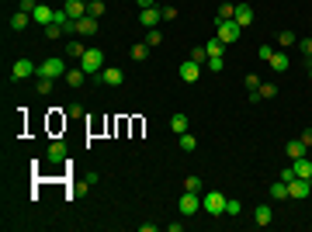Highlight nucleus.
Returning a JSON list of instances; mask_svg holds the SVG:
<instances>
[{"label":"nucleus","mask_w":312,"mask_h":232,"mask_svg":"<svg viewBox=\"0 0 312 232\" xmlns=\"http://www.w3.org/2000/svg\"><path fill=\"white\" fill-rule=\"evenodd\" d=\"M63 80H66V87H84V83H87V73L76 66V70H66V76H63Z\"/></svg>","instance_id":"a211bd4d"},{"label":"nucleus","mask_w":312,"mask_h":232,"mask_svg":"<svg viewBox=\"0 0 312 232\" xmlns=\"http://www.w3.org/2000/svg\"><path fill=\"white\" fill-rule=\"evenodd\" d=\"M104 11H108V7H104V0H87V14H90V17H98V21H101Z\"/></svg>","instance_id":"bb28decb"},{"label":"nucleus","mask_w":312,"mask_h":232,"mask_svg":"<svg viewBox=\"0 0 312 232\" xmlns=\"http://www.w3.org/2000/svg\"><path fill=\"white\" fill-rule=\"evenodd\" d=\"M305 153H309V145L302 142V139H291V142H284V156H288V160H302Z\"/></svg>","instance_id":"ddd939ff"},{"label":"nucleus","mask_w":312,"mask_h":232,"mask_svg":"<svg viewBox=\"0 0 312 232\" xmlns=\"http://www.w3.org/2000/svg\"><path fill=\"white\" fill-rule=\"evenodd\" d=\"M281 180H284V184H291V180H295V166H284V170H281Z\"/></svg>","instance_id":"a18cd8bd"},{"label":"nucleus","mask_w":312,"mask_h":232,"mask_svg":"<svg viewBox=\"0 0 312 232\" xmlns=\"http://www.w3.org/2000/svg\"><path fill=\"white\" fill-rule=\"evenodd\" d=\"M177 76H181L184 83H198V80H201V62H194V59H184V62L177 66Z\"/></svg>","instance_id":"423d86ee"},{"label":"nucleus","mask_w":312,"mask_h":232,"mask_svg":"<svg viewBox=\"0 0 312 232\" xmlns=\"http://www.w3.org/2000/svg\"><path fill=\"white\" fill-rule=\"evenodd\" d=\"M52 83H56L52 76H38V83H35V90H38L42 97H49V94H52Z\"/></svg>","instance_id":"2f4dec72"},{"label":"nucleus","mask_w":312,"mask_h":232,"mask_svg":"<svg viewBox=\"0 0 312 232\" xmlns=\"http://www.w3.org/2000/svg\"><path fill=\"white\" fill-rule=\"evenodd\" d=\"M226 49L229 45H222L219 38H208V42H205V52H208V56H226Z\"/></svg>","instance_id":"c756f323"},{"label":"nucleus","mask_w":312,"mask_h":232,"mask_svg":"<svg viewBox=\"0 0 312 232\" xmlns=\"http://www.w3.org/2000/svg\"><path fill=\"white\" fill-rule=\"evenodd\" d=\"M45 156H49V163H63L66 156H70V149H66V142H63V139H56V142L49 145V153H45Z\"/></svg>","instance_id":"2eb2a0df"},{"label":"nucleus","mask_w":312,"mask_h":232,"mask_svg":"<svg viewBox=\"0 0 312 232\" xmlns=\"http://www.w3.org/2000/svg\"><path fill=\"white\" fill-rule=\"evenodd\" d=\"M28 76H38V66L31 59H17L11 66V80H28Z\"/></svg>","instance_id":"1a4fd4ad"},{"label":"nucleus","mask_w":312,"mask_h":232,"mask_svg":"<svg viewBox=\"0 0 312 232\" xmlns=\"http://www.w3.org/2000/svg\"><path fill=\"white\" fill-rule=\"evenodd\" d=\"M305 62H309V76H312V59H305Z\"/></svg>","instance_id":"09e8293b"},{"label":"nucleus","mask_w":312,"mask_h":232,"mask_svg":"<svg viewBox=\"0 0 312 232\" xmlns=\"http://www.w3.org/2000/svg\"><path fill=\"white\" fill-rule=\"evenodd\" d=\"M149 49H153L149 42H135V45H132V52H128V56L135 59V62H146V56H149Z\"/></svg>","instance_id":"5701e85b"},{"label":"nucleus","mask_w":312,"mask_h":232,"mask_svg":"<svg viewBox=\"0 0 312 232\" xmlns=\"http://www.w3.org/2000/svg\"><path fill=\"white\" fill-rule=\"evenodd\" d=\"M160 14H163V21H173V17H177V7H173V4L170 7H160Z\"/></svg>","instance_id":"37998d69"},{"label":"nucleus","mask_w":312,"mask_h":232,"mask_svg":"<svg viewBox=\"0 0 312 232\" xmlns=\"http://www.w3.org/2000/svg\"><path fill=\"white\" fill-rule=\"evenodd\" d=\"M139 25L142 28H160V25H163L160 7H146V11H139Z\"/></svg>","instance_id":"9b49d317"},{"label":"nucleus","mask_w":312,"mask_h":232,"mask_svg":"<svg viewBox=\"0 0 312 232\" xmlns=\"http://www.w3.org/2000/svg\"><path fill=\"white\" fill-rule=\"evenodd\" d=\"M31 25V14H25V11H14V14H11V28L14 31H25Z\"/></svg>","instance_id":"4be33fe9"},{"label":"nucleus","mask_w":312,"mask_h":232,"mask_svg":"<svg viewBox=\"0 0 312 232\" xmlns=\"http://www.w3.org/2000/svg\"><path fill=\"white\" fill-rule=\"evenodd\" d=\"M298 52L305 59H312V38H298Z\"/></svg>","instance_id":"58836bf2"},{"label":"nucleus","mask_w":312,"mask_h":232,"mask_svg":"<svg viewBox=\"0 0 312 232\" xmlns=\"http://www.w3.org/2000/svg\"><path fill=\"white\" fill-rule=\"evenodd\" d=\"M298 139H302V142H305V145H309V149H312V129H305V132H302V135H298Z\"/></svg>","instance_id":"49530a36"},{"label":"nucleus","mask_w":312,"mask_h":232,"mask_svg":"<svg viewBox=\"0 0 312 232\" xmlns=\"http://www.w3.org/2000/svg\"><path fill=\"white\" fill-rule=\"evenodd\" d=\"M59 35H63V28H59V25H49V28H45V38H52V42H56Z\"/></svg>","instance_id":"c03bdc74"},{"label":"nucleus","mask_w":312,"mask_h":232,"mask_svg":"<svg viewBox=\"0 0 312 232\" xmlns=\"http://www.w3.org/2000/svg\"><path fill=\"white\" fill-rule=\"evenodd\" d=\"M226 201H229V194L208 191V194L201 198V212H205V215H226Z\"/></svg>","instance_id":"f03ea898"},{"label":"nucleus","mask_w":312,"mask_h":232,"mask_svg":"<svg viewBox=\"0 0 312 232\" xmlns=\"http://www.w3.org/2000/svg\"><path fill=\"white\" fill-rule=\"evenodd\" d=\"M278 45H281V49H288V45H298V35H295V31H288V28L278 31Z\"/></svg>","instance_id":"7c9ffc66"},{"label":"nucleus","mask_w":312,"mask_h":232,"mask_svg":"<svg viewBox=\"0 0 312 232\" xmlns=\"http://www.w3.org/2000/svg\"><path fill=\"white\" fill-rule=\"evenodd\" d=\"M187 59H194V62H201V66H205V62H208V52H205V45H194V49L187 52Z\"/></svg>","instance_id":"473e14b6"},{"label":"nucleus","mask_w":312,"mask_h":232,"mask_svg":"<svg viewBox=\"0 0 312 232\" xmlns=\"http://www.w3.org/2000/svg\"><path fill=\"white\" fill-rule=\"evenodd\" d=\"M146 42L153 45V49H156V45H163V31H160V28H146Z\"/></svg>","instance_id":"f704fd0d"},{"label":"nucleus","mask_w":312,"mask_h":232,"mask_svg":"<svg viewBox=\"0 0 312 232\" xmlns=\"http://www.w3.org/2000/svg\"><path fill=\"white\" fill-rule=\"evenodd\" d=\"M291 166H295V177H305V180H312V160H309V156H302V160H291Z\"/></svg>","instance_id":"6ab92c4d"},{"label":"nucleus","mask_w":312,"mask_h":232,"mask_svg":"<svg viewBox=\"0 0 312 232\" xmlns=\"http://www.w3.org/2000/svg\"><path fill=\"white\" fill-rule=\"evenodd\" d=\"M232 21H236L240 28H250V25H254V21H257L254 7H250V4H236V17H232Z\"/></svg>","instance_id":"f8f14e48"},{"label":"nucleus","mask_w":312,"mask_h":232,"mask_svg":"<svg viewBox=\"0 0 312 232\" xmlns=\"http://www.w3.org/2000/svg\"><path fill=\"white\" fill-rule=\"evenodd\" d=\"M205 66H208L212 73H222V70H226V56H208V62H205Z\"/></svg>","instance_id":"72a5a7b5"},{"label":"nucleus","mask_w":312,"mask_h":232,"mask_svg":"<svg viewBox=\"0 0 312 232\" xmlns=\"http://www.w3.org/2000/svg\"><path fill=\"white\" fill-rule=\"evenodd\" d=\"M98 83H104V87H118V83H125V73L118 70V66H104V70L94 76Z\"/></svg>","instance_id":"6e6552de"},{"label":"nucleus","mask_w":312,"mask_h":232,"mask_svg":"<svg viewBox=\"0 0 312 232\" xmlns=\"http://www.w3.org/2000/svg\"><path fill=\"white\" fill-rule=\"evenodd\" d=\"M240 212H243V204L236 201V198H229V201H226V215H229V218H236Z\"/></svg>","instance_id":"4c0bfd02"},{"label":"nucleus","mask_w":312,"mask_h":232,"mask_svg":"<svg viewBox=\"0 0 312 232\" xmlns=\"http://www.w3.org/2000/svg\"><path fill=\"white\" fill-rule=\"evenodd\" d=\"M98 31H101V25H98V17H90V14L73 21V35H80V38H94Z\"/></svg>","instance_id":"39448f33"},{"label":"nucleus","mask_w":312,"mask_h":232,"mask_svg":"<svg viewBox=\"0 0 312 232\" xmlns=\"http://www.w3.org/2000/svg\"><path fill=\"white\" fill-rule=\"evenodd\" d=\"M35 7H38L35 0H17V11H25V14H35Z\"/></svg>","instance_id":"ea45409f"},{"label":"nucleus","mask_w":312,"mask_h":232,"mask_svg":"<svg viewBox=\"0 0 312 232\" xmlns=\"http://www.w3.org/2000/svg\"><path fill=\"white\" fill-rule=\"evenodd\" d=\"M104 66H108V62H104V49H98V45H90V49L84 52V59H80V70H84L87 76L94 80V76H98V73L104 70Z\"/></svg>","instance_id":"f257e3e1"},{"label":"nucleus","mask_w":312,"mask_h":232,"mask_svg":"<svg viewBox=\"0 0 312 232\" xmlns=\"http://www.w3.org/2000/svg\"><path fill=\"white\" fill-rule=\"evenodd\" d=\"M52 17H56V11H52V7H45V4H38V7H35V14H31V21H35V25H42V28H49V25H52Z\"/></svg>","instance_id":"4468645a"},{"label":"nucleus","mask_w":312,"mask_h":232,"mask_svg":"<svg viewBox=\"0 0 312 232\" xmlns=\"http://www.w3.org/2000/svg\"><path fill=\"white\" fill-rule=\"evenodd\" d=\"M254 222L260 225V229L274 222V212H270V204H257V208H254Z\"/></svg>","instance_id":"f3484780"},{"label":"nucleus","mask_w":312,"mask_h":232,"mask_svg":"<svg viewBox=\"0 0 312 232\" xmlns=\"http://www.w3.org/2000/svg\"><path fill=\"white\" fill-rule=\"evenodd\" d=\"M139 4V11H146V7H156V0H135Z\"/></svg>","instance_id":"de8ad7c7"},{"label":"nucleus","mask_w":312,"mask_h":232,"mask_svg":"<svg viewBox=\"0 0 312 232\" xmlns=\"http://www.w3.org/2000/svg\"><path fill=\"white\" fill-rule=\"evenodd\" d=\"M66 118H84V104H70V108H66Z\"/></svg>","instance_id":"79ce46f5"},{"label":"nucleus","mask_w":312,"mask_h":232,"mask_svg":"<svg viewBox=\"0 0 312 232\" xmlns=\"http://www.w3.org/2000/svg\"><path fill=\"white\" fill-rule=\"evenodd\" d=\"M232 17H236V4H219V17H215V21H232Z\"/></svg>","instance_id":"c85d7f7f"},{"label":"nucleus","mask_w":312,"mask_h":232,"mask_svg":"<svg viewBox=\"0 0 312 232\" xmlns=\"http://www.w3.org/2000/svg\"><path fill=\"white\" fill-rule=\"evenodd\" d=\"M184 191H194V194H201V177H198V174H191V177L184 180Z\"/></svg>","instance_id":"e433bc0d"},{"label":"nucleus","mask_w":312,"mask_h":232,"mask_svg":"<svg viewBox=\"0 0 312 232\" xmlns=\"http://www.w3.org/2000/svg\"><path fill=\"white\" fill-rule=\"evenodd\" d=\"M243 83H246V90H250V94H257V90H260V83H264V80H260V76H257V73H246V80H243Z\"/></svg>","instance_id":"c9c22d12"},{"label":"nucleus","mask_w":312,"mask_h":232,"mask_svg":"<svg viewBox=\"0 0 312 232\" xmlns=\"http://www.w3.org/2000/svg\"><path fill=\"white\" fill-rule=\"evenodd\" d=\"M270 201H284V198H288V184H284V180H278V184H270Z\"/></svg>","instance_id":"a878e982"},{"label":"nucleus","mask_w":312,"mask_h":232,"mask_svg":"<svg viewBox=\"0 0 312 232\" xmlns=\"http://www.w3.org/2000/svg\"><path fill=\"white\" fill-rule=\"evenodd\" d=\"M63 11L76 21V17H84L87 14V0H63Z\"/></svg>","instance_id":"dca6fc26"},{"label":"nucleus","mask_w":312,"mask_h":232,"mask_svg":"<svg viewBox=\"0 0 312 232\" xmlns=\"http://www.w3.org/2000/svg\"><path fill=\"white\" fill-rule=\"evenodd\" d=\"M270 56H274V49H270V45H260V49H257V59H264V62H270Z\"/></svg>","instance_id":"a19ab883"},{"label":"nucleus","mask_w":312,"mask_h":232,"mask_svg":"<svg viewBox=\"0 0 312 232\" xmlns=\"http://www.w3.org/2000/svg\"><path fill=\"white\" fill-rule=\"evenodd\" d=\"M187 125H191V118H187V115H181V111H177V115L170 118V132H173V135H184V132H187Z\"/></svg>","instance_id":"412c9836"},{"label":"nucleus","mask_w":312,"mask_h":232,"mask_svg":"<svg viewBox=\"0 0 312 232\" xmlns=\"http://www.w3.org/2000/svg\"><path fill=\"white\" fill-rule=\"evenodd\" d=\"M84 52H87L84 42H66V59H76V62H80V59H84Z\"/></svg>","instance_id":"b1692460"},{"label":"nucleus","mask_w":312,"mask_h":232,"mask_svg":"<svg viewBox=\"0 0 312 232\" xmlns=\"http://www.w3.org/2000/svg\"><path fill=\"white\" fill-rule=\"evenodd\" d=\"M177 145H181L184 153H194V149H198V139H194L191 132H184V135H177Z\"/></svg>","instance_id":"393cba45"},{"label":"nucleus","mask_w":312,"mask_h":232,"mask_svg":"<svg viewBox=\"0 0 312 232\" xmlns=\"http://www.w3.org/2000/svg\"><path fill=\"white\" fill-rule=\"evenodd\" d=\"M240 35H243V28L236 25V21H215V38H219L222 45H236Z\"/></svg>","instance_id":"7ed1b4c3"},{"label":"nucleus","mask_w":312,"mask_h":232,"mask_svg":"<svg viewBox=\"0 0 312 232\" xmlns=\"http://www.w3.org/2000/svg\"><path fill=\"white\" fill-rule=\"evenodd\" d=\"M288 66H291V59L284 56V49H281V52H274V56H270V70H274V73H288Z\"/></svg>","instance_id":"aec40b11"},{"label":"nucleus","mask_w":312,"mask_h":232,"mask_svg":"<svg viewBox=\"0 0 312 232\" xmlns=\"http://www.w3.org/2000/svg\"><path fill=\"white\" fill-rule=\"evenodd\" d=\"M177 208H181V215H198V212H201V194L184 191V194H181V201H177Z\"/></svg>","instance_id":"0eeeda50"},{"label":"nucleus","mask_w":312,"mask_h":232,"mask_svg":"<svg viewBox=\"0 0 312 232\" xmlns=\"http://www.w3.org/2000/svg\"><path fill=\"white\" fill-rule=\"evenodd\" d=\"M257 97H260V101H270V97H278V83H267V80H264V83H260V90H257Z\"/></svg>","instance_id":"cd10ccee"},{"label":"nucleus","mask_w":312,"mask_h":232,"mask_svg":"<svg viewBox=\"0 0 312 232\" xmlns=\"http://www.w3.org/2000/svg\"><path fill=\"white\" fill-rule=\"evenodd\" d=\"M309 194H312V180H305V177H295V180L288 184V198H295V201L309 198Z\"/></svg>","instance_id":"9d476101"},{"label":"nucleus","mask_w":312,"mask_h":232,"mask_svg":"<svg viewBox=\"0 0 312 232\" xmlns=\"http://www.w3.org/2000/svg\"><path fill=\"white\" fill-rule=\"evenodd\" d=\"M38 76H52V80H63L66 76V56H49L45 62H38Z\"/></svg>","instance_id":"20e7f679"}]
</instances>
